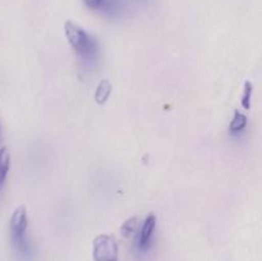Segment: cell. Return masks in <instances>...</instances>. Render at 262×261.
I'll list each match as a JSON object with an SVG mask.
<instances>
[{"instance_id":"8","label":"cell","mask_w":262,"mask_h":261,"mask_svg":"<svg viewBox=\"0 0 262 261\" xmlns=\"http://www.w3.org/2000/svg\"><path fill=\"white\" fill-rule=\"evenodd\" d=\"M112 83L109 82V79H102L101 82L97 86L96 92H95V100H96L97 104H104L107 101L109 96L112 95Z\"/></svg>"},{"instance_id":"11","label":"cell","mask_w":262,"mask_h":261,"mask_svg":"<svg viewBox=\"0 0 262 261\" xmlns=\"http://www.w3.org/2000/svg\"><path fill=\"white\" fill-rule=\"evenodd\" d=\"M0 141H2V125H0Z\"/></svg>"},{"instance_id":"4","label":"cell","mask_w":262,"mask_h":261,"mask_svg":"<svg viewBox=\"0 0 262 261\" xmlns=\"http://www.w3.org/2000/svg\"><path fill=\"white\" fill-rule=\"evenodd\" d=\"M156 215L150 212L147 216L145 217L143 223L141 224L140 230L137 234V241H136V247H137L138 252L143 253L146 251L150 250L151 245H152V238L156 230Z\"/></svg>"},{"instance_id":"1","label":"cell","mask_w":262,"mask_h":261,"mask_svg":"<svg viewBox=\"0 0 262 261\" xmlns=\"http://www.w3.org/2000/svg\"><path fill=\"white\" fill-rule=\"evenodd\" d=\"M64 31L67 41L78 56L82 66L90 69L95 68L99 64L101 56V48L97 38L72 20H67Z\"/></svg>"},{"instance_id":"10","label":"cell","mask_w":262,"mask_h":261,"mask_svg":"<svg viewBox=\"0 0 262 261\" xmlns=\"http://www.w3.org/2000/svg\"><path fill=\"white\" fill-rule=\"evenodd\" d=\"M252 94H253V84L251 81L245 82V87H243V94H242V106L246 110L251 109V101H252Z\"/></svg>"},{"instance_id":"6","label":"cell","mask_w":262,"mask_h":261,"mask_svg":"<svg viewBox=\"0 0 262 261\" xmlns=\"http://www.w3.org/2000/svg\"><path fill=\"white\" fill-rule=\"evenodd\" d=\"M247 115L241 113L239 110H235L234 115H233V119L229 123V135L233 136V137H238V136H241L245 132L246 128H247Z\"/></svg>"},{"instance_id":"5","label":"cell","mask_w":262,"mask_h":261,"mask_svg":"<svg viewBox=\"0 0 262 261\" xmlns=\"http://www.w3.org/2000/svg\"><path fill=\"white\" fill-rule=\"evenodd\" d=\"M89 9L107 15H118L123 10V0H83Z\"/></svg>"},{"instance_id":"9","label":"cell","mask_w":262,"mask_h":261,"mask_svg":"<svg viewBox=\"0 0 262 261\" xmlns=\"http://www.w3.org/2000/svg\"><path fill=\"white\" fill-rule=\"evenodd\" d=\"M140 228H141V225H140V222H138L137 217L132 216L123 223L120 230H122V234L124 235L125 238H129V237H135V235L137 237Z\"/></svg>"},{"instance_id":"3","label":"cell","mask_w":262,"mask_h":261,"mask_svg":"<svg viewBox=\"0 0 262 261\" xmlns=\"http://www.w3.org/2000/svg\"><path fill=\"white\" fill-rule=\"evenodd\" d=\"M94 261H119V245L110 234H99L92 243Z\"/></svg>"},{"instance_id":"7","label":"cell","mask_w":262,"mask_h":261,"mask_svg":"<svg viewBox=\"0 0 262 261\" xmlns=\"http://www.w3.org/2000/svg\"><path fill=\"white\" fill-rule=\"evenodd\" d=\"M10 169V154L7 146L0 147V192L7 182Z\"/></svg>"},{"instance_id":"2","label":"cell","mask_w":262,"mask_h":261,"mask_svg":"<svg viewBox=\"0 0 262 261\" xmlns=\"http://www.w3.org/2000/svg\"><path fill=\"white\" fill-rule=\"evenodd\" d=\"M10 241L19 256L28 258L32 253V247L28 240V215L25 205H20L13 211L9 222Z\"/></svg>"}]
</instances>
